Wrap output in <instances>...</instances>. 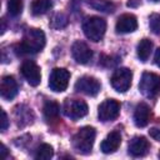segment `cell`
Instances as JSON below:
<instances>
[{"instance_id":"6da1fadb","label":"cell","mask_w":160,"mask_h":160,"mask_svg":"<svg viewBox=\"0 0 160 160\" xmlns=\"http://www.w3.org/2000/svg\"><path fill=\"white\" fill-rule=\"evenodd\" d=\"M45 34L40 29H29L24 36L21 42L19 44L20 50L24 54H35L44 49L45 46Z\"/></svg>"},{"instance_id":"7a4b0ae2","label":"cell","mask_w":160,"mask_h":160,"mask_svg":"<svg viewBox=\"0 0 160 160\" xmlns=\"http://www.w3.org/2000/svg\"><path fill=\"white\" fill-rule=\"evenodd\" d=\"M96 131L92 126H82L72 136V148L80 154H89L95 141Z\"/></svg>"},{"instance_id":"3957f363","label":"cell","mask_w":160,"mask_h":160,"mask_svg":"<svg viewBox=\"0 0 160 160\" xmlns=\"http://www.w3.org/2000/svg\"><path fill=\"white\" fill-rule=\"evenodd\" d=\"M82 31L85 36L91 41H100L106 31V21L100 16L86 18L82 22Z\"/></svg>"},{"instance_id":"277c9868","label":"cell","mask_w":160,"mask_h":160,"mask_svg":"<svg viewBox=\"0 0 160 160\" xmlns=\"http://www.w3.org/2000/svg\"><path fill=\"white\" fill-rule=\"evenodd\" d=\"M139 90L145 98H154L160 92V75L145 71L139 82Z\"/></svg>"},{"instance_id":"5b68a950","label":"cell","mask_w":160,"mask_h":160,"mask_svg":"<svg viewBox=\"0 0 160 160\" xmlns=\"http://www.w3.org/2000/svg\"><path fill=\"white\" fill-rule=\"evenodd\" d=\"M62 111L65 114V116L70 118L71 120H78L84 118L88 111V104L84 100L80 99H66L64 105H62Z\"/></svg>"},{"instance_id":"8992f818","label":"cell","mask_w":160,"mask_h":160,"mask_svg":"<svg viewBox=\"0 0 160 160\" xmlns=\"http://www.w3.org/2000/svg\"><path fill=\"white\" fill-rule=\"evenodd\" d=\"M132 80V72L128 68H119L114 71L110 82L118 92H125L130 89Z\"/></svg>"},{"instance_id":"52a82bcc","label":"cell","mask_w":160,"mask_h":160,"mask_svg":"<svg viewBox=\"0 0 160 160\" xmlns=\"http://www.w3.org/2000/svg\"><path fill=\"white\" fill-rule=\"evenodd\" d=\"M70 80V72L62 68H55L49 78V86L55 92H62L66 90Z\"/></svg>"},{"instance_id":"ba28073f","label":"cell","mask_w":160,"mask_h":160,"mask_svg":"<svg viewBox=\"0 0 160 160\" xmlns=\"http://www.w3.org/2000/svg\"><path fill=\"white\" fill-rule=\"evenodd\" d=\"M120 114V104L114 99H106L99 105L98 116L101 121H111L115 120Z\"/></svg>"},{"instance_id":"9c48e42d","label":"cell","mask_w":160,"mask_h":160,"mask_svg":"<svg viewBox=\"0 0 160 160\" xmlns=\"http://www.w3.org/2000/svg\"><path fill=\"white\" fill-rule=\"evenodd\" d=\"M101 89V85L99 82V80L94 76H82L80 79H78V81L75 82V90L78 92H82L85 95L89 96H95L99 94Z\"/></svg>"},{"instance_id":"30bf717a","label":"cell","mask_w":160,"mask_h":160,"mask_svg":"<svg viewBox=\"0 0 160 160\" xmlns=\"http://www.w3.org/2000/svg\"><path fill=\"white\" fill-rule=\"evenodd\" d=\"M21 74L25 78V80L31 85V86H38L41 81V72L40 68L38 66L36 62L31 60H25L21 65Z\"/></svg>"},{"instance_id":"8fae6325","label":"cell","mask_w":160,"mask_h":160,"mask_svg":"<svg viewBox=\"0 0 160 160\" xmlns=\"http://www.w3.org/2000/svg\"><path fill=\"white\" fill-rule=\"evenodd\" d=\"M71 54L78 64H88L92 58V51L84 41H75L71 46Z\"/></svg>"},{"instance_id":"7c38bea8","label":"cell","mask_w":160,"mask_h":160,"mask_svg":"<svg viewBox=\"0 0 160 160\" xmlns=\"http://www.w3.org/2000/svg\"><path fill=\"white\" fill-rule=\"evenodd\" d=\"M150 144L146 140V138L144 136H134L130 142H129V148L128 151L131 156L134 158H140V156H145L149 151Z\"/></svg>"},{"instance_id":"4fadbf2b","label":"cell","mask_w":160,"mask_h":160,"mask_svg":"<svg viewBox=\"0 0 160 160\" xmlns=\"http://www.w3.org/2000/svg\"><path fill=\"white\" fill-rule=\"evenodd\" d=\"M136 28H138V20L136 16L132 14H122L121 16H119L115 25V30L118 34H129L135 31Z\"/></svg>"},{"instance_id":"5bb4252c","label":"cell","mask_w":160,"mask_h":160,"mask_svg":"<svg viewBox=\"0 0 160 160\" xmlns=\"http://www.w3.org/2000/svg\"><path fill=\"white\" fill-rule=\"evenodd\" d=\"M16 94H18L16 80L10 75L2 76L1 82H0V95H1V98L5 99V100H11L16 96Z\"/></svg>"},{"instance_id":"9a60e30c","label":"cell","mask_w":160,"mask_h":160,"mask_svg":"<svg viewBox=\"0 0 160 160\" xmlns=\"http://www.w3.org/2000/svg\"><path fill=\"white\" fill-rule=\"evenodd\" d=\"M151 116L150 106L146 102H139L134 111V122L138 128H144L149 124Z\"/></svg>"},{"instance_id":"2e32d148","label":"cell","mask_w":160,"mask_h":160,"mask_svg":"<svg viewBox=\"0 0 160 160\" xmlns=\"http://www.w3.org/2000/svg\"><path fill=\"white\" fill-rule=\"evenodd\" d=\"M121 144V135L118 131H111L110 134H108V136L102 140L100 149L104 154H112L115 152L119 146Z\"/></svg>"},{"instance_id":"e0dca14e","label":"cell","mask_w":160,"mask_h":160,"mask_svg":"<svg viewBox=\"0 0 160 160\" xmlns=\"http://www.w3.org/2000/svg\"><path fill=\"white\" fill-rule=\"evenodd\" d=\"M44 112V118L46 121H54L55 119H58L59 114H60V105L56 101H46L42 109Z\"/></svg>"},{"instance_id":"ac0fdd59","label":"cell","mask_w":160,"mask_h":160,"mask_svg":"<svg viewBox=\"0 0 160 160\" xmlns=\"http://www.w3.org/2000/svg\"><path fill=\"white\" fill-rule=\"evenodd\" d=\"M88 5L92 8L94 10L101 11V12H114L115 4L110 0H88Z\"/></svg>"},{"instance_id":"d6986e66","label":"cell","mask_w":160,"mask_h":160,"mask_svg":"<svg viewBox=\"0 0 160 160\" xmlns=\"http://www.w3.org/2000/svg\"><path fill=\"white\" fill-rule=\"evenodd\" d=\"M52 6V2L51 0H34L31 2V14L35 15V16H39V15H44L46 14Z\"/></svg>"},{"instance_id":"ffe728a7","label":"cell","mask_w":160,"mask_h":160,"mask_svg":"<svg viewBox=\"0 0 160 160\" xmlns=\"http://www.w3.org/2000/svg\"><path fill=\"white\" fill-rule=\"evenodd\" d=\"M151 49H152V42H151L149 39H142V40H140V42L138 44V48H136L138 58L140 59V61L145 62V61L149 59L150 52H151Z\"/></svg>"},{"instance_id":"44dd1931","label":"cell","mask_w":160,"mask_h":160,"mask_svg":"<svg viewBox=\"0 0 160 160\" xmlns=\"http://www.w3.org/2000/svg\"><path fill=\"white\" fill-rule=\"evenodd\" d=\"M54 155V149L51 145L49 144H41L38 150H36V154H35V158L36 159H40V160H48L50 158H52Z\"/></svg>"},{"instance_id":"7402d4cb","label":"cell","mask_w":160,"mask_h":160,"mask_svg":"<svg viewBox=\"0 0 160 160\" xmlns=\"http://www.w3.org/2000/svg\"><path fill=\"white\" fill-rule=\"evenodd\" d=\"M68 22H69L68 16H66L65 14H62V12H58V14H55L54 18L51 19L50 25H51V28H54V29H62V28H65V26L68 25Z\"/></svg>"},{"instance_id":"603a6c76","label":"cell","mask_w":160,"mask_h":160,"mask_svg":"<svg viewBox=\"0 0 160 160\" xmlns=\"http://www.w3.org/2000/svg\"><path fill=\"white\" fill-rule=\"evenodd\" d=\"M8 11L11 16H18L22 11V1L21 0H8Z\"/></svg>"},{"instance_id":"cb8c5ba5","label":"cell","mask_w":160,"mask_h":160,"mask_svg":"<svg viewBox=\"0 0 160 160\" xmlns=\"http://www.w3.org/2000/svg\"><path fill=\"white\" fill-rule=\"evenodd\" d=\"M149 26L150 30L159 35L160 34V14H151L149 18Z\"/></svg>"},{"instance_id":"d4e9b609","label":"cell","mask_w":160,"mask_h":160,"mask_svg":"<svg viewBox=\"0 0 160 160\" xmlns=\"http://www.w3.org/2000/svg\"><path fill=\"white\" fill-rule=\"evenodd\" d=\"M9 126V119L5 110H1V131H5Z\"/></svg>"},{"instance_id":"484cf974","label":"cell","mask_w":160,"mask_h":160,"mask_svg":"<svg viewBox=\"0 0 160 160\" xmlns=\"http://www.w3.org/2000/svg\"><path fill=\"white\" fill-rule=\"evenodd\" d=\"M149 135H150L154 140L160 141V129H158V128H151V129L149 130Z\"/></svg>"},{"instance_id":"4316f807","label":"cell","mask_w":160,"mask_h":160,"mask_svg":"<svg viewBox=\"0 0 160 160\" xmlns=\"http://www.w3.org/2000/svg\"><path fill=\"white\" fill-rule=\"evenodd\" d=\"M154 61H155V64L160 68V48H158L156 49V51H155V55H154Z\"/></svg>"},{"instance_id":"83f0119b","label":"cell","mask_w":160,"mask_h":160,"mask_svg":"<svg viewBox=\"0 0 160 160\" xmlns=\"http://www.w3.org/2000/svg\"><path fill=\"white\" fill-rule=\"evenodd\" d=\"M126 5L129 8H138L140 5V0H128Z\"/></svg>"},{"instance_id":"f1b7e54d","label":"cell","mask_w":160,"mask_h":160,"mask_svg":"<svg viewBox=\"0 0 160 160\" xmlns=\"http://www.w3.org/2000/svg\"><path fill=\"white\" fill-rule=\"evenodd\" d=\"M150 1H152V2H159L160 0H150Z\"/></svg>"},{"instance_id":"f546056e","label":"cell","mask_w":160,"mask_h":160,"mask_svg":"<svg viewBox=\"0 0 160 160\" xmlns=\"http://www.w3.org/2000/svg\"><path fill=\"white\" fill-rule=\"evenodd\" d=\"M159 158H160V154H159Z\"/></svg>"}]
</instances>
